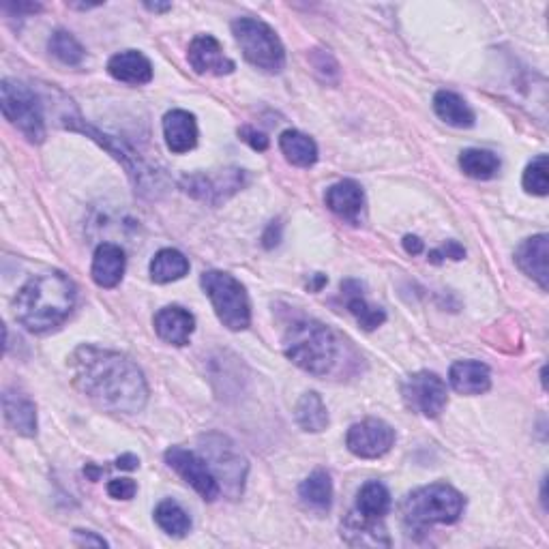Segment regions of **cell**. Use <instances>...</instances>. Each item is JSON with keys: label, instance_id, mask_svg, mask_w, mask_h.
<instances>
[{"label": "cell", "instance_id": "1", "mask_svg": "<svg viewBox=\"0 0 549 549\" xmlns=\"http://www.w3.org/2000/svg\"><path fill=\"white\" fill-rule=\"evenodd\" d=\"M78 391L95 406L116 414H136L146 406L148 387L142 369L121 352L82 346L71 354Z\"/></svg>", "mask_w": 549, "mask_h": 549}, {"label": "cell", "instance_id": "2", "mask_svg": "<svg viewBox=\"0 0 549 549\" xmlns=\"http://www.w3.org/2000/svg\"><path fill=\"white\" fill-rule=\"evenodd\" d=\"M76 296V284L65 273L50 271L37 275L18 292L13 314L28 331L46 333L69 318Z\"/></svg>", "mask_w": 549, "mask_h": 549}, {"label": "cell", "instance_id": "3", "mask_svg": "<svg viewBox=\"0 0 549 549\" xmlns=\"http://www.w3.org/2000/svg\"><path fill=\"white\" fill-rule=\"evenodd\" d=\"M284 352L303 372L324 378L333 372L339 361L341 341L326 324L303 318L288 326Z\"/></svg>", "mask_w": 549, "mask_h": 549}, {"label": "cell", "instance_id": "4", "mask_svg": "<svg viewBox=\"0 0 549 549\" xmlns=\"http://www.w3.org/2000/svg\"><path fill=\"white\" fill-rule=\"evenodd\" d=\"M464 507L466 500L455 487L447 483L425 485L414 489L404 500V524L414 532H423L436 524H455Z\"/></svg>", "mask_w": 549, "mask_h": 549}, {"label": "cell", "instance_id": "5", "mask_svg": "<svg viewBox=\"0 0 549 549\" xmlns=\"http://www.w3.org/2000/svg\"><path fill=\"white\" fill-rule=\"evenodd\" d=\"M200 284L211 299L219 322L230 331H245L251 322V305L241 281L224 271H206Z\"/></svg>", "mask_w": 549, "mask_h": 549}, {"label": "cell", "instance_id": "6", "mask_svg": "<svg viewBox=\"0 0 549 549\" xmlns=\"http://www.w3.org/2000/svg\"><path fill=\"white\" fill-rule=\"evenodd\" d=\"M232 35L241 46L243 56L254 67L266 73H279L284 69V43L266 22L256 18H239L232 22Z\"/></svg>", "mask_w": 549, "mask_h": 549}, {"label": "cell", "instance_id": "7", "mask_svg": "<svg viewBox=\"0 0 549 549\" xmlns=\"http://www.w3.org/2000/svg\"><path fill=\"white\" fill-rule=\"evenodd\" d=\"M0 106L7 121L18 127L24 136L39 144L46 138V123H43L41 101L33 88L16 80H3L0 84Z\"/></svg>", "mask_w": 549, "mask_h": 549}, {"label": "cell", "instance_id": "8", "mask_svg": "<svg viewBox=\"0 0 549 549\" xmlns=\"http://www.w3.org/2000/svg\"><path fill=\"white\" fill-rule=\"evenodd\" d=\"M202 457L211 466L219 487L230 498H239L243 494L245 479H247V459L241 451L221 434H209L200 438Z\"/></svg>", "mask_w": 549, "mask_h": 549}, {"label": "cell", "instance_id": "9", "mask_svg": "<svg viewBox=\"0 0 549 549\" xmlns=\"http://www.w3.org/2000/svg\"><path fill=\"white\" fill-rule=\"evenodd\" d=\"M404 404L427 419H436L447 408L449 393L444 380L434 372H419L410 376L402 387Z\"/></svg>", "mask_w": 549, "mask_h": 549}, {"label": "cell", "instance_id": "10", "mask_svg": "<svg viewBox=\"0 0 549 549\" xmlns=\"http://www.w3.org/2000/svg\"><path fill=\"white\" fill-rule=\"evenodd\" d=\"M166 464L181 477L185 483H189L196 492L204 498L213 502L219 498L221 487L215 479L211 466L206 464V459L194 451H187L183 447H172L166 451Z\"/></svg>", "mask_w": 549, "mask_h": 549}, {"label": "cell", "instance_id": "11", "mask_svg": "<svg viewBox=\"0 0 549 549\" xmlns=\"http://www.w3.org/2000/svg\"><path fill=\"white\" fill-rule=\"evenodd\" d=\"M395 444V429L380 419H365L348 429L346 447L361 459H378L387 455Z\"/></svg>", "mask_w": 549, "mask_h": 549}, {"label": "cell", "instance_id": "12", "mask_svg": "<svg viewBox=\"0 0 549 549\" xmlns=\"http://www.w3.org/2000/svg\"><path fill=\"white\" fill-rule=\"evenodd\" d=\"M187 61L198 73L209 76H228L234 71V61L224 54V48L213 35H198L189 43Z\"/></svg>", "mask_w": 549, "mask_h": 549}, {"label": "cell", "instance_id": "13", "mask_svg": "<svg viewBox=\"0 0 549 549\" xmlns=\"http://www.w3.org/2000/svg\"><path fill=\"white\" fill-rule=\"evenodd\" d=\"M155 331L159 335V339L166 341V344L172 346H187L191 335H194L196 329V318L189 314L187 309L178 307V305H170L163 307L155 314Z\"/></svg>", "mask_w": 549, "mask_h": 549}, {"label": "cell", "instance_id": "14", "mask_svg": "<svg viewBox=\"0 0 549 549\" xmlns=\"http://www.w3.org/2000/svg\"><path fill=\"white\" fill-rule=\"evenodd\" d=\"M163 138L174 155L194 151L198 144L196 116L185 110H172L163 116Z\"/></svg>", "mask_w": 549, "mask_h": 549}, {"label": "cell", "instance_id": "15", "mask_svg": "<svg viewBox=\"0 0 549 549\" xmlns=\"http://www.w3.org/2000/svg\"><path fill=\"white\" fill-rule=\"evenodd\" d=\"M547 256H549V241L547 234H537L530 236L515 251V264L519 266V271L532 277L537 284L547 290Z\"/></svg>", "mask_w": 549, "mask_h": 549}, {"label": "cell", "instance_id": "16", "mask_svg": "<svg viewBox=\"0 0 549 549\" xmlns=\"http://www.w3.org/2000/svg\"><path fill=\"white\" fill-rule=\"evenodd\" d=\"M125 251L114 243H103L93 256L91 275L99 288H116L125 275Z\"/></svg>", "mask_w": 549, "mask_h": 549}, {"label": "cell", "instance_id": "17", "mask_svg": "<svg viewBox=\"0 0 549 549\" xmlns=\"http://www.w3.org/2000/svg\"><path fill=\"white\" fill-rule=\"evenodd\" d=\"M341 539L352 547H389L391 539L384 532L380 519H367L359 513H350L341 524Z\"/></svg>", "mask_w": 549, "mask_h": 549}, {"label": "cell", "instance_id": "18", "mask_svg": "<svg viewBox=\"0 0 549 549\" xmlns=\"http://www.w3.org/2000/svg\"><path fill=\"white\" fill-rule=\"evenodd\" d=\"M324 200H326V206H329L337 217L350 221V224H356V221H359L365 206L363 189L354 181H339L331 185L326 189Z\"/></svg>", "mask_w": 549, "mask_h": 549}, {"label": "cell", "instance_id": "19", "mask_svg": "<svg viewBox=\"0 0 549 549\" xmlns=\"http://www.w3.org/2000/svg\"><path fill=\"white\" fill-rule=\"evenodd\" d=\"M108 73L118 82L140 86L153 80V65L142 52L125 50L110 58Z\"/></svg>", "mask_w": 549, "mask_h": 549}, {"label": "cell", "instance_id": "20", "mask_svg": "<svg viewBox=\"0 0 549 549\" xmlns=\"http://www.w3.org/2000/svg\"><path fill=\"white\" fill-rule=\"evenodd\" d=\"M3 410L7 423L16 429L20 436L33 438L37 434V408L31 397L18 389H7L3 393Z\"/></svg>", "mask_w": 549, "mask_h": 549}, {"label": "cell", "instance_id": "21", "mask_svg": "<svg viewBox=\"0 0 549 549\" xmlns=\"http://www.w3.org/2000/svg\"><path fill=\"white\" fill-rule=\"evenodd\" d=\"M449 382L462 395H483L492 387V374L481 361H457L451 365Z\"/></svg>", "mask_w": 549, "mask_h": 549}, {"label": "cell", "instance_id": "22", "mask_svg": "<svg viewBox=\"0 0 549 549\" xmlns=\"http://www.w3.org/2000/svg\"><path fill=\"white\" fill-rule=\"evenodd\" d=\"M341 294L346 296V307L350 314L356 318L365 331H374L378 326L384 324L387 320V314H384V309L369 305L367 299L363 296V284L356 279H348L341 284Z\"/></svg>", "mask_w": 549, "mask_h": 549}, {"label": "cell", "instance_id": "23", "mask_svg": "<svg viewBox=\"0 0 549 549\" xmlns=\"http://www.w3.org/2000/svg\"><path fill=\"white\" fill-rule=\"evenodd\" d=\"M434 112L438 114L440 121H444L457 129H468L477 121V116L470 110L468 103L451 93V91H438L434 97Z\"/></svg>", "mask_w": 549, "mask_h": 549}, {"label": "cell", "instance_id": "24", "mask_svg": "<svg viewBox=\"0 0 549 549\" xmlns=\"http://www.w3.org/2000/svg\"><path fill=\"white\" fill-rule=\"evenodd\" d=\"M279 148H281V153L286 155V159L292 163V166L311 168L318 161L316 142L296 129H288L281 133Z\"/></svg>", "mask_w": 549, "mask_h": 549}, {"label": "cell", "instance_id": "25", "mask_svg": "<svg viewBox=\"0 0 549 549\" xmlns=\"http://www.w3.org/2000/svg\"><path fill=\"white\" fill-rule=\"evenodd\" d=\"M299 496L309 509L329 511L331 502H333V483H331L329 472H324V470L311 472L309 477L301 483Z\"/></svg>", "mask_w": 549, "mask_h": 549}, {"label": "cell", "instance_id": "26", "mask_svg": "<svg viewBox=\"0 0 549 549\" xmlns=\"http://www.w3.org/2000/svg\"><path fill=\"white\" fill-rule=\"evenodd\" d=\"M294 417H296L299 427L311 434H320L326 427H329V412H326L322 397L314 391L305 393L299 399V404H296V410H294Z\"/></svg>", "mask_w": 549, "mask_h": 549}, {"label": "cell", "instance_id": "27", "mask_svg": "<svg viewBox=\"0 0 549 549\" xmlns=\"http://www.w3.org/2000/svg\"><path fill=\"white\" fill-rule=\"evenodd\" d=\"M189 273V260L178 249H161L151 260V279L155 284H170Z\"/></svg>", "mask_w": 549, "mask_h": 549}, {"label": "cell", "instance_id": "28", "mask_svg": "<svg viewBox=\"0 0 549 549\" xmlns=\"http://www.w3.org/2000/svg\"><path fill=\"white\" fill-rule=\"evenodd\" d=\"M391 509L389 489L378 481H369L356 496V513L367 519H382Z\"/></svg>", "mask_w": 549, "mask_h": 549}, {"label": "cell", "instance_id": "29", "mask_svg": "<svg viewBox=\"0 0 549 549\" xmlns=\"http://www.w3.org/2000/svg\"><path fill=\"white\" fill-rule=\"evenodd\" d=\"M459 168L466 176L477 178V181H489L500 170V159L492 151H483V148H468L459 155Z\"/></svg>", "mask_w": 549, "mask_h": 549}, {"label": "cell", "instance_id": "30", "mask_svg": "<svg viewBox=\"0 0 549 549\" xmlns=\"http://www.w3.org/2000/svg\"><path fill=\"white\" fill-rule=\"evenodd\" d=\"M157 526L170 537H185L191 530V519L181 504L174 500H161L155 509Z\"/></svg>", "mask_w": 549, "mask_h": 549}, {"label": "cell", "instance_id": "31", "mask_svg": "<svg viewBox=\"0 0 549 549\" xmlns=\"http://www.w3.org/2000/svg\"><path fill=\"white\" fill-rule=\"evenodd\" d=\"M48 48L58 58V61H61L63 65H69V67L80 65L84 61V56H86L84 48L80 46V41L67 31H56L50 37Z\"/></svg>", "mask_w": 549, "mask_h": 549}, {"label": "cell", "instance_id": "32", "mask_svg": "<svg viewBox=\"0 0 549 549\" xmlns=\"http://www.w3.org/2000/svg\"><path fill=\"white\" fill-rule=\"evenodd\" d=\"M522 183H524V189L528 191V194L547 196V189H549V183H547V155H539L537 159H532L528 163Z\"/></svg>", "mask_w": 549, "mask_h": 549}, {"label": "cell", "instance_id": "33", "mask_svg": "<svg viewBox=\"0 0 549 549\" xmlns=\"http://www.w3.org/2000/svg\"><path fill=\"white\" fill-rule=\"evenodd\" d=\"M136 492H138V485L131 479H112L108 483V494L114 500H131L136 496Z\"/></svg>", "mask_w": 549, "mask_h": 549}, {"label": "cell", "instance_id": "34", "mask_svg": "<svg viewBox=\"0 0 549 549\" xmlns=\"http://www.w3.org/2000/svg\"><path fill=\"white\" fill-rule=\"evenodd\" d=\"M464 256H466V249H464L462 245H459V243H455V241H449L444 247L429 251V262L440 264L442 260H447V258H451V260H462Z\"/></svg>", "mask_w": 549, "mask_h": 549}, {"label": "cell", "instance_id": "35", "mask_svg": "<svg viewBox=\"0 0 549 549\" xmlns=\"http://www.w3.org/2000/svg\"><path fill=\"white\" fill-rule=\"evenodd\" d=\"M239 136H241L243 142H247L251 148H254V151L264 153L266 148H269V138H266L264 133H260V131H256V129L241 127V129H239Z\"/></svg>", "mask_w": 549, "mask_h": 549}, {"label": "cell", "instance_id": "36", "mask_svg": "<svg viewBox=\"0 0 549 549\" xmlns=\"http://www.w3.org/2000/svg\"><path fill=\"white\" fill-rule=\"evenodd\" d=\"M262 241H264L266 249H273L275 245H279V241H281V224H279V221H273V224L266 228Z\"/></svg>", "mask_w": 549, "mask_h": 549}, {"label": "cell", "instance_id": "37", "mask_svg": "<svg viewBox=\"0 0 549 549\" xmlns=\"http://www.w3.org/2000/svg\"><path fill=\"white\" fill-rule=\"evenodd\" d=\"M114 466H116V468H121V470H136V468L140 466V459H138L136 455L127 453V455H123V457H118Z\"/></svg>", "mask_w": 549, "mask_h": 549}, {"label": "cell", "instance_id": "38", "mask_svg": "<svg viewBox=\"0 0 549 549\" xmlns=\"http://www.w3.org/2000/svg\"><path fill=\"white\" fill-rule=\"evenodd\" d=\"M404 249L408 251V254L410 256H419L421 254V251H423V241L419 239V236H406V239H404Z\"/></svg>", "mask_w": 549, "mask_h": 549}, {"label": "cell", "instance_id": "39", "mask_svg": "<svg viewBox=\"0 0 549 549\" xmlns=\"http://www.w3.org/2000/svg\"><path fill=\"white\" fill-rule=\"evenodd\" d=\"M76 537L82 539V543H86V545H88V543H95V545H99V547L108 545L101 537H95V534H93V532H88V530H86V532H84V530H76Z\"/></svg>", "mask_w": 549, "mask_h": 549}, {"label": "cell", "instance_id": "40", "mask_svg": "<svg viewBox=\"0 0 549 549\" xmlns=\"http://www.w3.org/2000/svg\"><path fill=\"white\" fill-rule=\"evenodd\" d=\"M5 9H13L16 13H37L41 11V5H33V3H13V5H5Z\"/></svg>", "mask_w": 549, "mask_h": 549}, {"label": "cell", "instance_id": "41", "mask_svg": "<svg viewBox=\"0 0 549 549\" xmlns=\"http://www.w3.org/2000/svg\"><path fill=\"white\" fill-rule=\"evenodd\" d=\"M146 9H148V11H155V13H166V11L172 9V5H170V3H166V5H159V3L151 5V3H146Z\"/></svg>", "mask_w": 549, "mask_h": 549}]
</instances>
